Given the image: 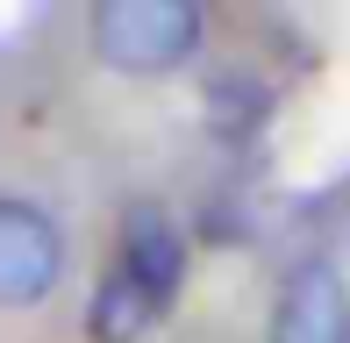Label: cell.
Segmentation results:
<instances>
[{
    "mask_svg": "<svg viewBox=\"0 0 350 343\" xmlns=\"http://www.w3.org/2000/svg\"><path fill=\"white\" fill-rule=\"evenodd\" d=\"M157 315H165V307H157L150 293L115 264V272L100 279V293H93V307H86V336H93V343H136Z\"/></svg>",
    "mask_w": 350,
    "mask_h": 343,
    "instance_id": "cell-5",
    "label": "cell"
},
{
    "mask_svg": "<svg viewBox=\"0 0 350 343\" xmlns=\"http://www.w3.org/2000/svg\"><path fill=\"white\" fill-rule=\"evenodd\" d=\"M65 272V236L36 200H0V307H36Z\"/></svg>",
    "mask_w": 350,
    "mask_h": 343,
    "instance_id": "cell-2",
    "label": "cell"
},
{
    "mask_svg": "<svg viewBox=\"0 0 350 343\" xmlns=\"http://www.w3.org/2000/svg\"><path fill=\"white\" fill-rule=\"evenodd\" d=\"M115 264L150 293L157 307H172L179 301V279H186V243H179V229H172L157 208H143V215H129V236H122Z\"/></svg>",
    "mask_w": 350,
    "mask_h": 343,
    "instance_id": "cell-4",
    "label": "cell"
},
{
    "mask_svg": "<svg viewBox=\"0 0 350 343\" xmlns=\"http://www.w3.org/2000/svg\"><path fill=\"white\" fill-rule=\"evenodd\" d=\"M272 343H350V286L336 264L308 258L286 272L272 307Z\"/></svg>",
    "mask_w": 350,
    "mask_h": 343,
    "instance_id": "cell-3",
    "label": "cell"
},
{
    "mask_svg": "<svg viewBox=\"0 0 350 343\" xmlns=\"http://www.w3.org/2000/svg\"><path fill=\"white\" fill-rule=\"evenodd\" d=\"M200 51V0H100L93 8V57L115 72H172Z\"/></svg>",
    "mask_w": 350,
    "mask_h": 343,
    "instance_id": "cell-1",
    "label": "cell"
}]
</instances>
